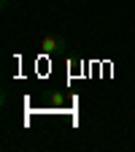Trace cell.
<instances>
[{
	"label": "cell",
	"mask_w": 135,
	"mask_h": 152,
	"mask_svg": "<svg viewBox=\"0 0 135 152\" xmlns=\"http://www.w3.org/2000/svg\"><path fill=\"white\" fill-rule=\"evenodd\" d=\"M65 46H68V38L65 35H60V33H51V35H46L43 41H41V52L43 54H60V52H65Z\"/></svg>",
	"instance_id": "6da1fadb"
},
{
	"label": "cell",
	"mask_w": 135,
	"mask_h": 152,
	"mask_svg": "<svg viewBox=\"0 0 135 152\" xmlns=\"http://www.w3.org/2000/svg\"><path fill=\"white\" fill-rule=\"evenodd\" d=\"M8 6H11V0H0V8H3V11H6Z\"/></svg>",
	"instance_id": "7a4b0ae2"
}]
</instances>
